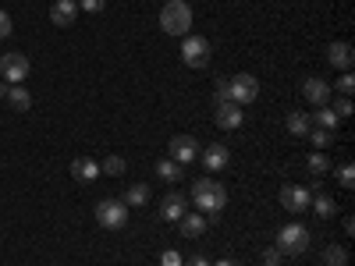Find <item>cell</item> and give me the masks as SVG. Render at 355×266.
I'll return each mask as SVG.
<instances>
[{"label": "cell", "mask_w": 355, "mask_h": 266, "mask_svg": "<svg viewBox=\"0 0 355 266\" xmlns=\"http://www.w3.org/2000/svg\"><path fill=\"white\" fill-rule=\"evenodd\" d=\"M71 177H75L78 185H93L96 177H100V163L93 157H75L71 160Z\"/></svg>", "instance_id": "cell-11"}, {"label": "cell", "mask_w": 355, "mask_h": 266, "mask_svg": "<svg viewBox=\"0 0 355 266\" xmlns=\"http://www.w3.org/2000/svg\"><path fill=\"white\" fill-rule=\"evenodd\" d=\"M206 224H210V220H206L202 213H185L182 220H178V227H182L185 238H199V234L206 231Z\"/></svg>", "instance_id": "cell-17"}, {"label": "cell", "mask_w": 355, "mask_h": 266, "mask_svg": "<svg viewBox=\"0 0 355 266\" xmlns=\"http://www.w3.org/2000/svg\"><path fill=\"white\" fill-rule=\"evenodd\" d=\"M309 121H313V128H323V132H338L341 117H338L331 107H316V114L309 117Z\"/></svg>", "instance_id": "cell-18"}, {"label": "cell", "mask_w": 355, "mask_h": 266, "mask_svg": "<svg viewBox=\"0 0 355 266\" xmlns=\"http://www.w3.org/2000/svg\"><path fill=\"white\" fill-rule=\"evenodd\" d=\"M160 28L167 36H189L192 33V4H185V0H167L160 11Z\"/></svg>", "instance_id": "cell-1"}, {"label": "cell", "mask_w": 355, "mask_h": 266, "mask_svg": "<svg viewBox=\"0 0 355 266\" xmlns=\"http://www.w3.org/2000/svg\"><path fill=\"white\" fill-rule=\"evenodd\" d=\"M8 93H11V85H8V82H0V100H8Z\"/></svg>", "instance_id": "cell-37"}, {"label": "cell", "mask_w": 355, "mask_h": 266, "mask_svg": "<svg viewBox=\"0 0 355 266\" xmlns=\"http://www.w3.org/2000/svg\"><path fill=\"white\" fill-rule=\"evenodd\" d=\"M125 167H128V163H125V157H117V153H114V157H107V160L100 163V174L117 177V174H125Z\"/></svg>", "instance_id": "cell-26"}, {"label": "cell", "mask_w": 355, "mask_h": 266, "mask_svg": "<svg viewBox=\"0 0 355 266\" xmlns=\"http://www.w3.org/2000/svg\"><path fill=\"white\" fill-rule=\"evenodd\" d=\"M263 266H277V263H263Z\"/></svg>", "instance_id": "cell-39"}, {"label": "cell", "mask_w": 355, "mask_h": 266, "mask_svg": "<svg viewBox=\"0 0 355 266\" xmlns=\"http://www.w3.org/2000/svg\"><path fill=\"white\" fill-rule=\"evenodd\" d=\"M338 89H341V96H352V89H355V75H352V71H345V75L338 78Z\"/></svg>", "instance_id": "cell-29"}, {"label": "cell", "mask_w": 355, "mask_h": 266, "mask_svg": "<svg viewBox=\"0 0 355 266\" xmlns=\"http://www.w3.org/2000/svg\"><path fill=\"white\" fill-rule=\"evenodd\" d=\"M214 117H217V125H220L224 132H234V128H242V117H245V114H242L239 103L227 100V103H217V114H214Z\"/></svg>", "instance_id": "cell-12"}, {"label": "cell", "mask_w": 355, "mask_h": 266, "mask_svg": "<svg viewBox=\"0 0 355 266\" xmlns=\"http://www.w3.org/2000/svg\"><path fill=\"white\" fill-rule=\"evenodd\" d=\"M227 160H231V153L224 150L220 142H214V145H206V150H202V167L206 170H224Z\"/></svg>", "instance_id": "cell-16"}, {"label": "cell", "mask_w": 355, "mask_h": 266, "mask_svg": "<svg viewBox=\"0 0 355 266\" xmlns=\"http://www.w3.org/2000/svg\"><path fill=\"white\" fill-rule=\"evenodd\" d=\"M309 206L316 210V217H323V220H331V217L338 213V202H334L327 192H316V195L309 199Z\"/></svg>", "instance_id": "cell-19"}, {"label": "cell", "mask_w": 355, "mask_h": 266, "mask_svg": "<svg viewBox=\"0 0 355 266\" xmlns=\"http://www.w3.org/2000/svg\"><path fill=\"white\" fill-rule=\"evenodd\" d=\"M96 220L107 231H121L128 224V206L121 199H100L96 202Z\"/></svg>", "instance_id": "cell-3"}, {"label": "cell", "mask_w": 355, "mask_h": 266, "mask_svg": "<svg viewBox=\"0 0 355 266\" xmlns=\"http://www.w3.org/2000/svg\"><path fill=\"white\" fill-rule=\"evenodd\" d=\"M199 157V142L192 139V135H174L171 139V160H178V163H192Z\"/></svg>", "instance_id": "cell-9"}, {"label": "cell", "mask_w": 355, "mask_h": 266, "mask_svg": "<svg viewBox=\"0 0 355 266\" xmlns=\"http://www.w3.org/2000/svg\"><path fill=\"white\" fill-rule=\"evenodd\" d=\"M182 266H210V263H206L202 256H192V259H189V263H182Z\"/></svg>", "instance_id": "cell-35"}, {"label": "cell", "mask_w": 355, "mask_h": 266, "mask_svg": "<svg viewBox=\"0 0 355 266\" xmlns=\"http://www.w3.org/2000/svg\"><path fill=\"white\" fill-rule=\"evenodd\" d=\"M157 177L174 185V181H182V177H185V167L178 163V160H160V163H157Z\"/></svg>", "instance_id": "cell-21"}, {"label": "cell", "mask_w": 355, "mask_h": 266, "mask_svg": "<svg viewBox=\"0 0 355 266\" xmlns=\"http://www.w3.org/2000/svg\"><path fill=\"white\" fill-rule=\"evenodd\" d=\"M302 96H306L313 107H327V103H331V82H327V78H306V82H302Z\"/></svg>", "instance_id": "cell-10"}, {"label": "cell", "mask_w": 355, "mask_h": 266, "mask_svg": "<svg viewBox=\"0 0 355 266\" xmlns=\"http://www.w3.org/2000/svg\"><path fill=\"white\" fill-rule=\"evenodd\" d=\"M214 96H217V103H227V100H231V85H227V82H217Z\"/></svg>", "instance_id": "cell-33"}, {"label": "cell", "mask_w": 355, "mask_h": 266, "mask_svg": "<svg viewBox=\"0 0 355 266\" xmlns=\"http://www.w3.org/2000/svg\"><path fill=\"white\" fill-rule=\"evenodd\" d=\"M189 213V199L182 195V192H171L164 202H160V217L164 220H182Z\"/></svg>", "instance_id": "cell-14"}, {"label": "cell", "mask_w": 355, "mask_h": 266, "mask_svg": "<svg viewBox=\"0 0 355 266\" xmlns=\"http://www.w3.org/2000/svg\"><path fill=\"white\" fill-rule=\"evenodd\" d=\"M227 85H231V103H239V107H249V103L259 96V78H256V75H249V71L231 75V78H227Z\"/></svg>", "instance_id": "cell-5"}, {"label": "cell", "mask_w": 355, "mask_h": 266, "mask_svg": "<svg viewBox=\"0 0 355 266\" xmlns=\"http://www.w3.org/2000/svg\"><path fill=\"white\" fill-rule=\"evenodd\" d=\"M182 61L189 68H206L210 64V43H206L202 36H182Z\"/></svg>", "instance_id": "cell-6"}, {"label": "cell", "mask_w": 355, "mask_h": 266, "mask_svg": "<svg viewBox=\"0 0 355 266\" xmlns=\"http://www.w3.org/2000/svg\"><path fill=\"white\" fill-rule=\"evenodd\" d=\"M75 18H78V0H57V4L50 8V21L61 25V28H68Z\"/></svg>", "instance_id": "cell-15"}, {"label": "cell", "mask_w": 355, "mask_h": 266, "mask_svg": "<svg viewBox=\"0 0 355 266\" xmlns=\"http://www.w3.org/2000/svg\"><path fill=\"white\" fill-rule=\"evenodd\" d=\"M334 114H338V117H352V100H348V96L334 100Z\"/></svg>", "instance_id": "cell-31"}, {"label": "cell", "mask_w": 355, "mask_h": 266, "mask_svg": "<svg viewBox=\"0 0 355 266\" xmlns=\"http://www.w3.org/2000/svg\"><path fill=\"white\" fill-rule=\"evenodd\" d=\"M306 139L316 145V150H331V145H334V132H323V128H309Z\"/></svg>", "instance_id": "cell-25"}, {"label": "cell", "mask_w": 355, "mask_h": 266, "mask_svg": "<svg viewBox=\"0 0 355 266\" xmlns=\"http://www.w3.org/2000/svg\"><path fill=\"white\" fill-rule=\"evenodd\" d=\"M323 263L327 266H348V252L341 245H331V249H323Z\"/></svg>", "instance_id": "cell-27"}, {"label": "cell", "mask_w": 355, "mask_h": 266, "mask_svg": "<svg viewBox=\"0 0 355 266\" xmlns=\"http://www.w3.org/2000/svg\"><path fill=\"white\" fill-rule=\"evenodd\" d=\"M8 103H11L15 110H28V107H33V96H28V89H25V85H11Z\"/></svg>", "instance_id": "cell-23"}, {"label": "cell", "mask_w": 355, "mask_h": 266, "mask_svg": "<svg viewBox=\"0 0 355 266\" xmlns=\"http://www.w3.org/2000/svg\"><path fill=\"white\" fill-rule=\"evenodd\" d=\"M11 28H15V25H11V15H8V11H0V39H8V36H11Z\"/></svg>", "instance_id": "cell-32"}, {"label": "cell", "mask_w": 355, "mask_h": 266, "mask_svg": "<svg viewBox=\"0 0 355 266\" xmlns=\"http://www.w3.org/2000/svg\"><path fill=\"white\" fill-rule=\"evenodd\" d=\"M217 266H239V263H234V259H217Z\"/></svg>", "instance_id": "cell-38"}, {"label": "cell", "mask_w": 355, "mask_h": 266, "mask_svg": "<svg viewBox=\"0 0 355 266\" xmlns=\"http://www.w3.org/2000/svg\"><path fill=\"white\" fill-rule=\"evenodd\" d=\"M281 259V249H266V263H277Z\"/></svg>", "instance_id": "cell-36"}, {"label": "cell", "mask_w": 355, "mask_h": 266, "mask_svg": "<svg viewBox=\"0 0 355 266\" xmlns=\"http://www.w3.org/2000/svg\"><path fill=\"white\" fill-rule=\"evenodd\" d=\"M277 249L281 256H302L309 249V231L302 224H284L277 234Z\"/></svg>", "instance_id": "cell-4"}, {"label": "cell", "mask_w": 355, "mask_h": 266, "mask_svg": "<svg viewBox=\"0 0 355 266\" xmlns=\"http://www.w3.org/2000/svg\"><path fill=\"white\" fill-rule=\"evenodd\" d=\"M309 199H313V192L306 185H284L281 188V206H284L288 213H302L306 206H309Z\"/></svg>", "instance_id": "cell-8"}, {"label": "cell", "mask_w": 355, "mask_h": 266, "mask_svg": "<svg viewBox=\"0 0 355 266\" xmlns=\"http://www.w3.org/2000/svg\"><path fill=\"white\" fill-rule=\"evenodd\" d=\"M284 125H288L291 135H299V139H306V132L313 128V121H309V114H306V110H291Z\"/></svg>", "instance_id": "cell-20"}, {"label": "cell", "mask_w": 355, "mask_h": 266, "mask_svg": "<svg viewBox=\"0 0 355 266\" xmlns=\"http://www.w3.org/2000/svg\"><path fill=\"white\" fill-rule=\"evenodd\" d=\"M306 167L316 174V177H323L331 170V157H327V150H316V153H309V160H306Z\"/></svg>", "instance_id": "cell-22"}, {"label": "cell", "mask_w": 355, "mask_h": 266, "mask_svg": "<svg viewBox=\"0 0 355 266\" xmlns=\"http://www.w3.org/2000/svg\"><path fill=\"white\" fill-rule=\"evenodd\" d=\"M338 181H341V188H345V192H352V188H355V167H352V163H345V167L338 170Z\"/></svg>", "instance_id": "cell-28"}, {"label": "cell", "mask_w": 355, "mask_h": 266, "mask_svg": "<svg viewBox=\"0 0 355 266\" xmlns=\"http://www.w3.org/2000/svg\"><path fill=\"white\" fill-rule=\"evenodd\" d=\"M327 61H331L334 68H341V71H352V61H355L352 43H345V39L331 43V46H327Z\"/></svg>", "instance_id": "cell-13"}, {"label": "cell", "mask_w": 355, "mask_h": 266, "mask_svg": "<svg viewBox=\"0 0 355 266\" xmlns=\"http://www.w3.org/2000/svg\"><path fill=\"white\" fill-rule=\"evenodd\" d=\"M28 57L25 53H18V50H11V53H4L0 57V75H4V82L8 85H21L25 78H28Z\"/></svg>", "instance_id": "cell-7"}, {"label": "cell", "mask_w": 355, "mask_h": 266, "mask_svg": "<svg viewBox=\"0 0 355 266\" xmlns=\"http://www.w3.org/2000/svg\"><path fill=\"white\" fill-rule=\"evenodd\" d=\"M192 199L202 213H220L224 206H227V192L224 185L210 181V177H199V181H192Z\"/></svg>", "instance_id": "cell-2"}, {"label": "cell", "mask_w": 355, "mask_h": 266, "mask_svg": "<svg viewBox=\"0 0 355 266\" xmlns=\"http://www.w3.org/2000/svg\"><path fill=\"white\" fill-rule=\"evenodd\" d=\"M121 202L125 206H146V202H150V185H132Z\"/></svg>", "instance_id": "cell-24"}, {"label": "cell", "mask_w": 355, "mask_h": 266, "mask_svg": "<svg viewBox=\"0 0 355 266\" xmlns=\"http://www.w3.org/2000/svg\"><path fill=\"white\" fill-rule=\"evenodd\" d=\"M78 8L89 11V15H100V11L107 8V0H78Z\"/></svg>", "instance_id": "cell-30"}, {"label": "cell", "mask_w": 355, "mask_h": 266, "mask_svg": "<svg viewBox=\"0 0 355 266\" xmlns=\"http://www.w3.org/2000/svg\"><path fill=\"white\" fill-rule=\"evenodd\" d=\"M160 266H182V256H178V252H171V249H167V252L160 256Z\"/></svg>", "instance_id": "cell-34"}]
</instances>
